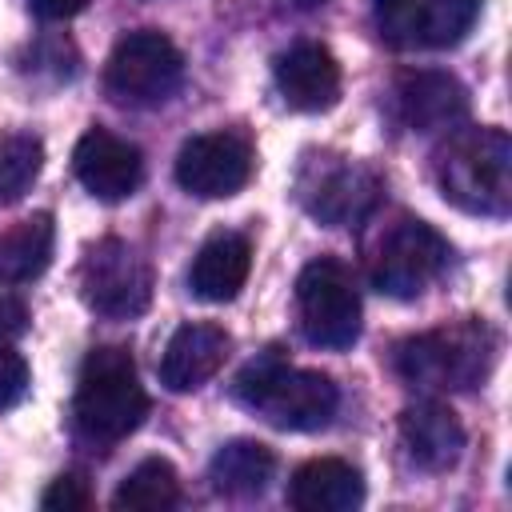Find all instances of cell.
Wrapping results in <instances>:
<instances>
[{"label": "cell", "mask_w": 512, "mask_h": 512, "mask_svg": "<svg viewBox=\"0 0 512 512\" xmlns=\"http://www.w3.org/2000/svg\"><path fill=\"white\" fill-rule=\"evenodd\" d=\"M436 184L444 200L472 216H508L512 208V140L484 128H452L436 148Z\"/></svg>", "instance_id": "cell-1"}, {"label": "cell", "mask_w": 512, "mask_h": 512, "mask_svg": "<svg viewBox=\"0 0 512 512\" xmlns=\"http://www.w3.org/2000/svg\"><path fill=\"white\" fill-rule=\"evenodd\" d=\"M144 416H148V392L136 376L128 348L116 344L92 348L80 364L76 400H72L76 432L96 448H112L124 436H132L144 424Z\"/></svg>", "instance_id": "cell-2"}, {"label": "cell", "mask_w": 512, "mask_h": 512, "mask_svg": "<svg viewBox=\"0 0 512 512\" xmlns=\"http://www.w3.org/2000/svg\"><path fill=\"white\" fill-rule=\"evenodd\" d=\"M232 392L248 412H256L260 420L284 432H316L340 408V392L324 372L292 368L272 352L252 360L236 376Z\"/></svg>", "instance_id": "cell-3"}, {"label": "cell", "mask_w": 512, "mask_h": 512, "mask_svg": "<svg viewBox=\"0 0 512 512\" xmlns=\"http://www.w3.org/2000/svg\"><path fill=\"white\" fill-rule=\"evenodd\" d=\"M492 364H496V336L484 320H456L420 332L396 348V372L412 388H428V392L480 388Z\"/></svg>", "instance_id": "cell-4"}, {"label": "cell", "mask_w": 512, "mask_h": 512, "mask_svg": "<svg viewBox=\"0 0 512 512\" xmlns=\"http://www.w3.org/2000/svg\"><path fill=\"white\" fill-rule=\"evenodd\" d=\"M444 268H448V240L416 216H396L380 232L368 256L372 284L392 300H416Z\"/></svg>", "instance_id": "cell-5"}, {"label": "cell", "mask_w": 512, "mask_h": 512, "mask_svg": "<svg viewBox=\"0 0 512 512\" xmlns=\"http://www.w3.org/2000/svg\"><path fill=\"white\" fill-rule=\"evenodd\" d=\"M296 312H300V332L316 348H352L360 336V292L352 284V272L320 256L304 264L296 276Z\"/></svg>", "instance_id": "cell-6"}, {"label": "cell", "mask_w": 512, "mask_h": 512, "mask_svg": "<svg viewBox=\"0 0 512 512\" xmlns=\"http://www.w3.org/2000/svg\"><path fill=\"white\" fill-rule=\"evenodd\" d=\"M184 76V56L180 48L156 32V28H140L116 40L108 68H104V84L116 100L136 104V108H156L164 104Z\"/></svg>", "instance_id": "cell-7"}, {"label": "cell", "mask_w": 512, "mask_h": 512, "mask_svg": "<svg viewBox=\"0 0 512 512\" xmlns=\"http://www.w3.org/2000/svg\"><path fill=\"white\" fill-rule=\"evenodd\" d=\"M80 296L92 312L108 316V320H132L148 308L152 300V272H148V260L108 236L100 244L88 248L84 264H80Z\"/></svg>", "instance_id": "cell-8"}, {"label": "cell", "mask_w": 512, "mask_h": 512, "mask_svg": "<svg viewBox=\"0 0 512 512\" xmlns=\"http://www.w3.org/2000/svg\"><path fill=\"white\" fill-rule=\"evenodd\" d=\"M252 176V148L236 132H200L176 152V184L200 200L236 196Z\"/></svg>", "instance_id": "cell-9"}, {"label": "cell", "mask_w": 512, "mask_h": 512, "mask_svg": "<svg viewBox=\"0 0 512 512\" xmlns=\"http://www.w3.org/2000/svg\"><path fill=\"white\" fill-rule=\"evenodd\" d=\"M300 196L316 220L344 228V224H356L360 216H368V208L376 204V176L344 156L312 160L300 180Z\"/></svg>", "instance_id": "cell-10"}, {"label": "cell", "mask_w": 512, "mask_h": 512, "mask_svg": "<svg viewBox=\"0 0 512 512\" xmlns=\"http://www.w3.org/2000/svg\"><path fill=\"white\" fill-rule=\"evenodd\" d=\"M72 168H76V180L96 196V200H128L140 180H144V156L132 140L108 132V128H88L80 140H76V152H72Z\"/></svg>", "instance_id": "cell-11"}, {"label": "cell", "mask_w": 512, "mask_h": 512, "mask_svg": "<svg viewBox=\"0 0 512 512\" xmlns=\"http://www.w3.org/2000/svg\"><path fill=\"white\" fill-rule=\"evenodd\" d=\"M272 76L276 92L296 112H324L340 100V64L316 40H300L288 52H280Z\"/></svg>", "instance_id": "cell-12"}, {"label": "cell", "mask_w": 512, "mask_h": 512, "mask_svg": "<svg viewBox=\"0 0 512 512\" xmlns=\"http://www.w3.org/2000/svg\"><path fill=\"white\" fill-rule=\"evenodd\" d=\"M232 336L220 324H180L160 356V384L168 392H196L204 388L220 364L228 360Z\"/></svg>", "instance_id": "cell-13"}, {"label": "cell", "mask_w": 512, "mask_h": 512, "mask_svg": "<svg viewBox=\"0 0 512 512\" xmlns=\"http://www.w3.org/2000/svg\"><path fill=\"white\" fill-rule=\"evenodd\" d=\"M400 444L424 472H448L464 456V424L440 400H416L400 412Z\"/></svg>", "instance_id": "cell-14"}, {"label": "cell", "mask_w": 512, "mask_h": 512, "mask_svg": "<svg viewBox=\"0 0 512 512\" xmlns=\"http://www.w3.org/2000/svg\"><path fill=\"white\" fill-rule=\"evenodd\" d=\"M400 116L412 132H452L468 116V92L452 72H408L400 80Z\"/></svg>", "instance_id": "cell-15"}, {"label": "cell", "mask_w": 512, "mask_h": 512, "mask_svg": "<svg viewBox=\"0 0 512 512\" xmlns=\"http://www.w3.org/2000/svg\"><path fill=\"white\" fill-rule=\"evenodd\" d=\"M248 268H252V244L240 232H216L192 256L188 288H192L196 300L224 304V300L240 296V288L248 280Z\"/></svg>", "instance_id": "cell-16"}, {"label": "cell", "mask_w": 512, "mask_h": 512, "mask_svg": "<svg viewBox=\"0 0 512 512\" xmlns=\"http://www.w3.org/2000/svg\"><path fill=\"white\" fill-rule=\"evenodd\" d=\"M288 500L300 512H352L364 500V476L348 460L320 456L296 468L288 484Z\"/></svg>", "instance_id": "cell-17"}, {"label": "cell", "mask_w": 512, "mask_h": 512, "mask_svg": "<svg viewBox=\"0 0 512 512\" xmlns=\"http://www.w3.org/2000/svg\"><path fill=\"white\" fill-rule=\"evenodd\" d=\"M276 472V456L268 444L260 440H228L216 448V456L208 460V480L220 496L244 500V496H260L268 488Z\"/></svg>", "instance_id": "cell-18"}, {"label": "cell", "mask_w": 512, "mask_h": 512, "mask_svg": "<svg viewBox=\"0 0 512 512\" xmlns=\"http://www.w3.org/2000/svg\"><path fill=\"white\" fill-rule=\"evenodd\" d=\"M56 224L48 212H36L8 232H0V284H28L52 264Z\"/></svg>", "instance_id": "cell-19"}, {"label": "cell", "mask_w": 512, "mask_h": 512, "mask_svg": "<svg viewBox=\"0 0 512 512\" xmlns=\"http://www.w3.org/2000/svg\"><path fill=\"white\" fill-rule=\"evenodd\" d=\"M176 500H180V476L164 456L140 460L112 492V508L120 512H164Z\"/></svg>", "instance_id": "cell-20"}, {"label": "cell", "mask_w": 512, "mask_h": 512, "mask_svg": "<svg viewBox=\"0 0 512 512\" xmlns=\"http://www.w3.org/2000/svg\"><path fill=\"white\" fill-rule=\"evenodd\" d=\"M44 168V144L28 132H0V204L20 200Z\"/></svg>", "instance_id": "cell-21"}, {"label": "cell", "mask_w": 512, "mask_h": 512, "mask_svg": "<svg viewBox=\"0 0 512 512\" xmlns=\"http://www.w3.org/2000/svg\"><path fill=\"white\" fill-rule=\"evenodd\" d=\"M480 16V0H420V44L452 48Z\"/></svg>", "instance_id": "cell-22"}, {"label": "cell", "mask_w": 512, "mask_h": 512, "mask_svg": "<svg viewBox=\"0 0 512 512\" xmlns=\"http://www.w3.org/2000/svg\"><path fill=\"white\" fill-rule=\"evenodd\" d=\"M372 16L392 48H408L420 40V0H372Z\"/></svg>", "instance_id": "cell-23"}, {"label": "cell", "mask_w": 512, "mask_h": 512, "mask_svg": "<svg viewBox=\"0 0 512 512\" xmlns=\"http://www.w3.org/2000/svg\"><path fill=\"white\" fill-rule=\"evenodd\" d=\"M88 504H92L88 480L76 476V472L56 476V480L44 488V496H40V508H44V512H80V508H88Z\"/></svg>", "instance_id": "cell-24"}, {"label": "cell", "mask_w": 512, "mask_h": 512, "mask_svg": "<svg viewBox=\"0 0 512 512\" xmlns=\"http://www.w3.org/2000/svg\"><path fill=\"white\" fill-rule=\"evenodd\" d=\"M28 380H32V376H28L24 356H20V352H12L8 344H0V412L16 408V404L24 400Z\"/></svg>", "instance_id": "cell-25"}, {"label": "cell", "mask_w": 512, "mask_h": 512, "mask_svg": "<svg viewBox=\"0 0 512 512\" xmlns=\"http://www.w3.org/2000/svg\"><path fill=\"white\" fill-rule=\"evenodd\" d=\"M24 328H28V308H24V300H16V296L4 292V296H0V344L24 336Z\"/></svg>", "instance_id": "cell-26"}, {"label": "cell", "mask_w": 512, "mask_h": 512, "mask_svg": "<svg viewBox=\"0 0 512 512\" xmlns=\"http://www.w3.org/2000/svg\"><path fill=\"white\" fill-rule=\"evenodd\" d=\"M28 4L40 20H72L76 12H84L88 0H28Z\"/></svg>", "instance_id": "cell-27"}]
</instances>
